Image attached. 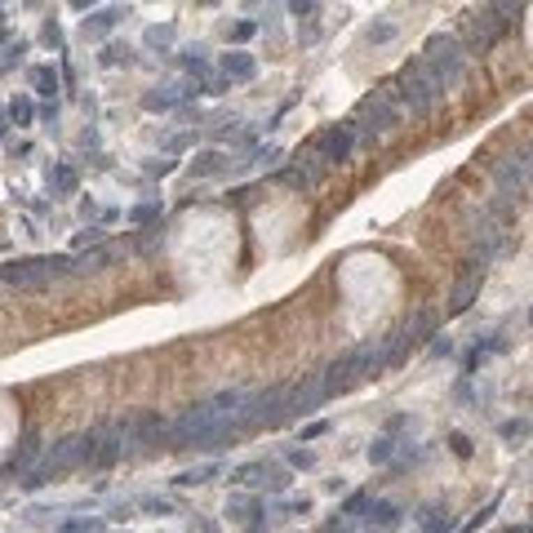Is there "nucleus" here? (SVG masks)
Masks as SVG:
<instances>
[{
  "instance_id": "obj_1",
  "label": "nucleus",
  "mask_w": 533,
  "mask_h": 533,
  "mask_svg": "<svg viewBox=\"0 0 533 533\" xmlns=\"http://www.w3.org/2000/svg\"><path fill=\"white\" fill-rule=\"evenodd\" d=\"M378 369H382V360H378V343L347 351V356H338L333 365L324 369V396H343V391H351L356 382L373 378Z\"/></svg>"
},
{
  "instance_id": "obj_2",
  "label": "nucleus",
  "mask_w": 533,
  "mask_h": 533,
  "mask_svg": "<svg viewBox=\"0 0 533 533\" xmlns=\"http://www.w3.org/2000/svg\"><path fill=\"white\" fill-rule=\"evenodd\" d=\"M422 67L435 76V84L440 89H449V84L463 76V63H467V50H463V40H458L453 31H435L427 45H422V58H418Z\"/></svg>"
},
{
  "instance_id": "obj_3",
  "label": "nucleus",
  "mask_w": 533,
  "mask_h": 533,
  "mask_svg": "<svg viewBox=\"0 0 533 533\" xmlns=\"http://www.w3.org/2000/svg\"><path fill=\"white\" fill-rule=\"evenodd\" d=\"M391 89L400 93V103H405L414 116H427L431 107L440 103V93H444L440 84H435V76H431V71L422 67V63L400 67V76H396V84H391Z\"/></svg>"
},
{
  "instance_id": "obj_4",
  "label": "nucleus",
  "mask_w": 533,
  "mask_h": 533,
  "mask_svg": "<svg viewBox=\"0 0 533 533\" xmlns=\"http://www.w3.org/2000/svg\"><path fill=\"white\" fill-rule=\"evenodd\" d=\"M520 14L516 5H489V9H476L467 18V54H484L493 50V40L511 27V18Z\"/></svg>"
},
{
  "instance_id": "obj_5",
  "label": "nucleus",
  "mask_w": 533,
  "mask_h": 533,
  "mask_svg": "<svg viewBox=\"0 0 533 533\" xmlns=\"http://www.w3.org/2000/svg\"><path fill=\"white\" fill-rule=\"evenodd\" d=\"M76 262L71 258H18V262H0V280L9 285H22V289H36L54 276H71Z\"/></svg>"
},
{
  "instance_id": "obj_6",
  "label": "nucleus",
  "mask_w": 533,
  "mask_h": 533,
  "mask_svg": "<svg viewBox=\"0 0 533 533\" xmlns=\"http://www.w3.org/2000/svg\"><path fill=\"white\" fill-rule=\"evenodd\" d=\"M76 463H80V435H63V440H58L54 449L45 453V463L27 471V480H22V489H40V484H50L54 476H63V471H71Z\"/></svg>"
},
{
  "instance_id": "obj_7",
  "label": "nucleus",
  "mask_w": 533,
  "mask_h": 533,
  "mask_svg": "<svg viewBox=\"0 0 533 533\" xmlns=\"http://www.w3.org/2000/svg\"><path fill=\"white\" fill-rule=\"evenodd\" d=\"M280 414H285V386H266V391L245 396V405L236 409V422L240 431H253L262 422H280Z\"/></svg>"
},
{
  "instance_id": "obj_8",
  "label": "nucleus",
  "mask_w": 533,
  "mask_h": 533,
  "mask_svg": "<svg viewBox=\"0 0 533 533\" xmlns=\"http://www.w3.org/2000/svg\"><path fill=\"white\" fill-rule=\"evenodd\" d=\"M356 125L369 133V138H382V133H391L400 125V112H396V103H391V93H369L365 103H360V112H356Z\"/></svg>"
},
{
  "instance_id": "obj_9",
  "label": "nucleus",
  "mask_w": 533,
  "mask_h": 533,
  "mask_svg": "<svg viewBox=\"0 0 533 533\" xmlns=\"http://www.w3.org/2000/svg\"><path fill=\"white\" fill-rule=\"evenodd\" d=\"M324 400H329V396H324V373H307L298 386H289V391H285V414H280V418L316 414Z\"/></svg>"
},
{
  "instance_id": "obj_10",
  "label": "nucleus",
  "mask_w": 533,
  "mask_h": 533,
  "mask_svg": "<svg viewBox=\"0 0 533 533\" xmlns=\"http://www.w3.org/2000/svg\"><path fill=\"white\" fill-rule=\"evenodd\" d=\"M125 431V444H160V435H169L160 414H133L129 422H120Z\"/></svg>"
},
{
  "instance_id": "obj_11",
  "label": "nucleus",
  "mask_w": 533,
  "mask_h": 533,
  "mask_svg": "<svg viewBox=\"0 0 533 533\" xmlns=\"http://www.w3.org/2000/svg\"><path fill=\"white\" fill-rule=\"evenodd\" d=\"M493 183H498L502 196H520V191L533 183V174L525 169L520 156H506V160H493Z\"/></svg>"
},
{
  "instance_id": "obj_12",
  "label": "nucleus",
  "mask_w": 533,
  "mask_h": 533,
  "mask_svg": "<svg viewBox=\"0 0 533 533\" xmlns=\"http://www.w3.org/2000/svg\"><path fill=\"white\" fill-rule=\"evenodd\" d=\"M480 285H484V266L467 262V271L458 276V285H453V294H449V311H453V316H463V311L471 307V302H476Z\"/></svg>"
},
{
  "instance_id": "obj_13",
  "label": "nucleus",
  "mask_w": 533,
  "mask_h": 533,
  "mask_svg": "<svg viewBox=\"0 0 533 533\" xmlns=\"http://www.w3.org/2000/svg\"><path fill=\"white\" fill-rule=\"evenodd\" d=\"M351 142H356V129H329V133H320V156L329 165H343L347 156H351Z\"/></svg>"
},
{
  "instance_id": "obj_14",
  "label": "nucleus",
  "mask_w": 533,
  "mask_h": 533,
  "mask_svg": "<svg viewBox=\"0 0 533 533\" xmlns=\"http://www.w3.org/2000/svg\"><path fill=\"white\" fill-rule=\"evenodd\" d=\"M418 529L422 533H449L453 529V520H449V511H444L440 502H427V506H418Z\"/></svg>"
},
{
  "instance_id": "obj_15",
  "label": "nucleus",
  "mask_w": 533,
  "mask_h": 533,
  "mask_svg": "<svg viewBox=\"0 0 533 533\" xmlns=\"http://www.w3.org/2000/svg\"><path fill=\"white\" fill-rule=\"evenodd\" d=\"M400 525V506L391 502H369V533H391Z\"/></svg>"
},
{
  "instance_id": "obj_16",
  "label": "nucleus",
  "mask_w": 533,
  "mask_h": 533,
  "mask_svg": "<svg viewBox=\"0 0 533 533\" xmlns=\"http://www.w3.org/2000/svg\"><path fill=\"white\" fill-rule=\"evenodd\" d=\"M400 333L409 338V347H418L422 338H435V316H431V311H418L414 320H405V329H400Z\"/></svg>"
},
{
  "instance_id": "obj_17",
  "label": "nucleus",
  "mask_w": 533,
  "mask_h": 533,
  "mask_svg": "<svg viewBox=\"0 0 533 533\" xmlns=\"http://www.w3.org/2000/svg\"><path fill=\"white\" fill-rule=\"evenodd\" d=\"M223 71H227V80H253V58L249 54H227L223 58Z\"/></svg>"
},
{
  "instance_id": "obj_18",
  "label": "nucleus",
  "mask_w": 533,
  "mask_h": 533,
  "mask_svg": "<svg viewBox=\"0 0 533 533\" xmlns=\"http://www.w3.org/2000/svg\"><path fill=\"white\" fill-rule=\"evenodd\" d=\"M36 453H40V435H36V431H27V435H22V440H18L14 458H9V467H22V471H27Z\"/></svg>"
},
{
  "instance_id": "obj_19",
  "label": "nucleus",
  "mask_w": 533,
  "mask_h": 533,
  "mask_svg": "<svg viewBox=\"0 0 533 533\" xmlns=\"http://www.w3.org/2000/svg\"><path fill=\"white\" fill-rule=\"evenodd\" d=\"M120 18H125V14H120V9H103V14L84 18V36H107V31H112V27H116Z\"/></svg>"
},
{
  "instance_id": "obj_20",
  "label": "nucleus",
  "mask_w": 533,
  "mask_h": 533,
  "mask_svg": "<svg viewBox=\"0 0 533 533\" xmlns=\"http://www.w3.org/2000/svg\"><path fill=\"white\" fill-rule=\"evenodd\" d=\"M298 169H302V174L311 178V183H320V178L329 174V160H324L320 151H307V156H302V165H298Z\"/></svg>"
},
{
  "instance_id": "obj_21",
  "label": "nucleus",
  "mask_w": 533,
  "mask_h": 533,
  "mask_svg": "<svg viewBox=\"0 0 533 533\" xmlns=\"http://www.w3.org/2000/svg\"><path fill=\"white\" fill-rule=\"evenodd\" d=\"M50 187L58 191V196H71L76 191V169H67V165H58L54 174H50Z\"/></svg>"
},
{
  "instance_id": "obj_22",
  "label": "nucleus",
  "mask_w": 533,
  "mask_h": 533,
  "mask_svg": "<svg viewBox=\"0 0 533 533\" xmlns=\"http://www.w3.org/2000/svg\"><path fill=\"white\" fill-rule=\"evenodd\" d=\"M218 169H223V151H204V156H196V165H191V174L209 178V174H218Z\"/></svg>"
},
{
  "instance_id": "obj_23",
  "label": "nucleus",
  "mask_w": 533,
  "mask_h": 533,
  "mask_svg": "<svg viewBox=\"0 0 533 533\" xmlns=\"http://www.w3.org/2000/svg\"><path fill=\"white\" fill-rule=\"evenodd\" d=\"M178 98H183V93H147V98H142V107H147V112H169V107H174Z\"/></svg>"
},
{
  "instance_id": "obj_24",
  "label": "nucleus",
  "mask_w": 533,
  "mask_h": 533,
  "mask_svg": "<svg viewBox=\"0 0 533 533\" xmlns=\"http://www.w3.org/2000/svg\"><path fill=\"white\" fill-rule=\"evenodd\" d=\"M266 471H271L266 463H249V467L236 471V480H245V484H266Z\"/></svg>"
},
{
  "instance_id": "obj_25",
  "label": "nucleus",
  "mask_w": 533,
  "mask_h": 533,
  "mask_svg": "<svg viewBox=\"0 0 533 533\" xmlns=\"http://www.w3.org/2000/svg\"><path fill=\"white\" fill-rule=\"evenodd\" d=\"M31 112H36L31 98H14V103H9V120H14V125H31Z\"/></svg>"
},
{
  "instance_id": "obj_26",
  "label": "nucleus",
  "mask_w": 533,
  "mask_h": 533,
  "mask_svg": "<svg viewBox=\"0 0 533 533\" xmlns=\"http://www.w3.org/2000/svg\"><path fill=\"white\" fill-rule=\"evenodd\" d=\"M107 258H112L107 249H93V253H84V258H71V262H76V271H98Z\"/></svg>"
},
{
  "instance_id": "obj_27",
  "label": "nucleus",
  "mask_w": 533,
  "mask_h": 533,
  "mask_svg": "<svg viewBox=\"0 0 533 533\" xmlns=\"http://www.w3.org/2000/svg\"><path fill=\"white\" fill-rule=\"evenodd\" d=\"M31 80H36V93H54V89H58V80H54V71H50V67H36V71H31Z\"/></svg>"
},
{
  "instance_id": "obj_28",
  "label": "nucleus",
  "mask_w": 533,
  "mask_h": 533,
  "mask_svg": "<svg viewBox=\"0 0 533 533\" xmlns=\"http://www.w3.org/2000/svg\"><path fill=\"white\" fill-rule=\"evenodd\" d=\"M391 36H396L391 22H378V27H369V31H365V40H369V45H386Z\"/></svg>"
},
{
  "instance_id": "obj_29",
  "label": "nucleus",
  "mask_w": 533,
  "mask_h": 533,
  "mask_svg": "<svg viewBox=\"0 0 533 533\" xmlns=\"http://www.w3.org/2000/svg\"><path fill=\"white\" fill-rule=\"evenodd\" d=\"M169 40H174V27H147V45H151V50H165Z\"/></svg>"
},
{
  "instance_id": "obj_30",
  "label": "nucleus",
  "mask_w": 533,
  "mask_h": 533,
  "mask_svg": "<svg viewBox=\"0 0 533 533\" xmlns=\"http://www.w3.org/2000/svg\"><path fill=\"white\" fill-rule=\"evenodd\" d=\"M502 440H529V422H502Z\"/></svg>"
},
{
  "instance_id": "obj_31",
  "label": "nucleus",
  "mask_w": 533,
  "mask_h": 533,
  "mask_svg": "<svg viewBox=\"0 0 533 533\" xmlns=\"http://www.w3.org/2000/svg\"><path fill=\"white\" fill-rule=\"evenodd\" d=\"M386 458H391V440H386V435H378V440L369 444V463H386Z\"/></svg>"
},
{
  "instance_id": "obj_32",
  "label": "nucleus",
  "mask_w": 533,
  "mask_h": 533,
  "mask_svg": "<svg viewBox=\"0 0 533 533\" xmlns=\"http://www.w3.org/2000/svg\"><path fill=\"white\" fill-rule=\"evenodd\" d=\"M129 218H133V223H151V218H160V204H138Z\"/></svg>"
},
{
  "instance_id": "obj_33",
  "label": "nucleus",
  "mask_w": 533,
  "mask_h": 533,
  "mask_svg": "<svg viewBox=\"0 0 533 533\" xmlns=\"http://www.w3.org/2000/svg\"><path fill=\"white\" fill-rule=\"evenodd\" d=\"M449 449H453L458 458H467V453H471V440H467L463 431H453V435H449Z\"/></svg>"
},
{
  "instance_id": "obj_34",
  "label": "nucleus",
  "mask_w": 533,
  "mask_h": 533,
  "mask_svg": "<svg viewBox=\"0 0 533 533\" xmlns=\"http://www.w3.org/2000/svg\"><path fill=\"white\" fill-rule=\"evenodd\" d=\"M67 533H98V520H71V525H63Z\"/></svg>"
},
{
  "instance_id": "obj_35",
  "label": "nucleus",
  "mask_w": 533,
  "mask_h": 533,
  "mask_svg": "<svg viewBox=\"0 0 533 533\" xmlns=\"http://www.w3.org/2000/svg\"><path fill=\"white\" fill-rule=\"evenodd\" d=\"M365 506H369V493H351V498H347V516L365 511Z\"/></svg>"
},
{
  "instance_id": "obj_36",
  "label": "nucleus",
  "mask_w": 533,
  "mask_h": 533,
  "mask_svg": "<svg viewBox=\"0 0 533 533\" xmlns=\"http://www.w3.org/2000/svg\"><path fill=\"white\" fill-rule=\"evenodd\" d=\"M266 484H271L276 493H280V489H289V471H266Z\"/></svg>"
},
{
  "instance_id": "obj_37",
  "label": "nucleus",
  "mask_w": 533,
  "mask_h": 533,
  "mask_svg": "<svg viewBox=\"0 0 533 533\" xmlns=\"http://www.w3.org/2000/svg\"><path fill=\"white\" fill-rule=\"evenodd\" d=\"M289 463H294V467H311L316 458H311V449H294V453H289Z\"/></svg>"
},
{
  "instance_id": "obj_38",
  "label": "nucleus",
  "mask_w": 533,
  "mask_h": 533,
  "mask_svg": "<svg viewBox=\"0 0 533 533\" xmlns=\"http://www.w3.org/2000/svg\"><path fill=\"white\" fill-rule=\"evenodd\" d=\"M249 36H253V22H236L232 27V40H249Z\"/></svg>"
},
{
  "instance_id": "obj_39",
  "label": "nucleus",
  "mask_w": 533,
  "mask_h": 533,
  "mask_svg": "<svg viewBox=\"0 0 533 533\" xmlns=\"http://www.w3.org/2000/svg\"><path fill=\"white\" fill-rule=\"evenodd\" d=\"M449 351H453L449 338H435V343H431V356H449Z\"/></svg>"
},
{
  "instance_id": "obj_40",
  "label": "nucleus",
  "mask_w": 533,
  "mask_h": 533,
  "mask_svg": "<svg viewBox=\"0 0 533 533\" xmlns=\"http://www.w3.org/2000/svg\"><path fill=\"white\" fill-rule=\"evenodd\" d=\"M516 156H520V160H525V169H529V174H533V138H529V142H525V147H520Z\"/></svg>"
},
{
  "instance_id": "obj_41",
  "label": "nucleus",
  "mask_w": 533,
  "mask_h": 533,
  "mask_svg": "<svg viewBox=\"0 0 533 533\" xmlns=\"http://www.w3.org/2000/svg\"><path fill=\"white\" fill-rule=\"evenodd\" d=\"M89 240H93V245L103 240V232H98V227H89V232H80V245H89Z\"/></svg>"
},
{
  "instance_id": "obj_42",
  "label": "nucleus",
  "mask_w": 533,
  "mask_h": 533,
  "mask_svg": "<svg viewBox=\"0 0 533 533\" xmlns=\"http://www.w3.org/2000/svg\"><path fill=\"white\" fill-rule=\"evenodd\" d=\"M169 169H174L169 160H151V165H147V174H169Z\"/></svg>"
},
{
  "instance_id": "obj_43",
  "label": "nucleus",
  "mask_w": 533,
  "mask_h": 533,
  "mask_svg": "<svg viewBox=\"0 0 533 533\" xmlns=\"http://www.w3.org/2000/svg\"><path fill=\"white\" fill-rule=\"evenodd\" d=\"M5 129H9V112L0 107V138H5Z\"/></svg>"
},
{
  "instance_id": "obj_44",
  "label": "nucleus",
  "mask_w": 533,
  "mask_h": 533,
  "mask_svg": "<svg viewBox=\"0 0 533 533\" xmlns=\"http://www.w3.org/2000/svg\"><path fill=\"white\" fill-rule=\"evenodd\" d=\"M506 533H533V525H520V529H506Z\"/></svg>"
},
{
  "instance_id": "obj_45",
  "label": "nucleus",
  "mask_w": 533,
  "mask_h": 533,
  "mask_svg": "<svg viewBox=\"0 0 533 533\" xmlns=\"http://www.w3.org/2000/svg\"><path fill=\"white\" fill-rule=\"evenodd\" d=\"M529 324H533V307H529Z\"/></svg>"
}]
</instances>
